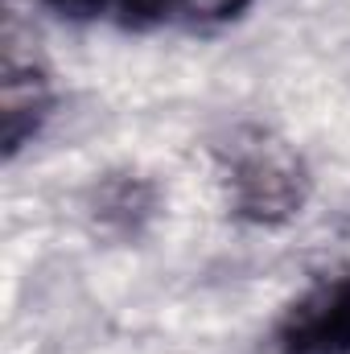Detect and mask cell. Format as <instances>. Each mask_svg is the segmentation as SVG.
Segmentation results:
<instances>
[{"mask_svg":"<svg viewBox=\"0 0 350 354\" xmlns=\"http://www.w3.org/2000/svg\"><path fill=\"white\" fill-rule=\"evenodd\" d=\"M214 161L227 189V210L248 227L293 223L313 194L305 157L264 124L231 128L214 145Z\"/></svg>","mask_w":350,"mask_h":354,"instance_id":"cell-1","label":"cell"},{"mask_svg":"<svg viewBox=\"0 0 350 354\" xmlns=\"http://www.w3.org/2000/svg\"><path fill=\"white\" fill-rule=\"evenodd\" d=\"M280 354H350V268L317 276L276 322Z\"/></svg>","mask_w":350,"mask_h":354,"instance_id":"cell-2","label":"cell"},{"mask_svg":"<svg viewBox=\"0 0 350 354\" xmlns=\"http://www.w3.org/2000/svg\"><path fill=\"white\" fill-rule=\"evenodd\" d=\"M161 210V189L157 181L136 169H111L103 174L87 194V214L95 223V231H103L107 239H140L153 218Z\"/></svg>","mask_w":350,"mask_h":354,"instance_id":"cell-3","label":"cell"},{"mask_svg":"<svg viewBox=\"0 0 350 354\" xmlns=\"http://www.w3.org/2000/svg\"><path fill=\"white\" fill-rule=\"evenodd\" d=\"M54 83L46 75V66L37 62H21L8 54L4 62V99H0V111H4V132H0V145H4V161H17L21 149H29L42 128L50 124L54 115Z\"/></svg>","mask_w":350,"mask_h":354,"instance_id":"cell-4","label":"cell"},{"mask_svg":"<svg viewBox=\"0 0 350 354\" xmlns=\"http://www.w3.org/2000/svg\"><path fill=\"white\" fill-rule=\"evenodd\" d=\"M252 0H120V25L153 29L165 21H181L185 29H214L235 21Z\"/></svg>","mask_w":350,"mask_h":354,"instance_id":"cell-5","label":"cell"},{"mask_svg":"<svg viewBox=\"0 0 350 354\" xmlns=\"http://www.w3.org/2000/svg\"><path fill=\"white\" fill-rule=\"evenodd\" d=\"M42 4L62 21H95L111 0H42Z\"/></svg>","mask_w":350,"mask_h":354,"instance_id":"cell-6","label":"cell"}]
</instances>
